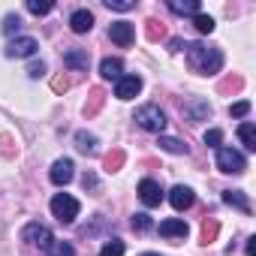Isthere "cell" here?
Returning <instances> with one entry per match:
<instances>
[{"instance_id": "6da1fadb", "label": "cell", "mask_w": 256, "mask_h": 256, "mask_svg": "<svg viewBox=\"0 0 256 256\" xmlns=\"http://www.w3.org/2000/svg\"><path fill=\"white\" fill-rule=\"evenodd\" d=\"M187 48V64L193 72L199 76H217L220 66H223V54L220 48H211L205 42H193V46H184Z\"/></svg>"}, {"instance_id": "7a4b0ae2", "label": "cell", "mask_w": 256, "mask_h": 256, "mask_svg": "<svg viewBox=\"0 0 256 256\" xmlns=\"http://www.w3.org/2000/svg\"><path fill=\"white\" fill-rule=\"evenodd\" d=\"M136 124L148 133H163L166 130V114H163L160 106H142L136 112Z\"/></svg>"}, {"instance_id": "3957f363", "label": "cell", "mask_w": 256, "mask_h": 256, "mask_svg": "<svg viewBox=\"0 0 256 256\" xmlns=\"http://www.w3.org/2000/svg\"><path fill=\"white\" fill-rule=\"evenodd\" d=\"M52 214L60 220V223H72L78 217V199L70 196V193H58L52 199Z\"/></svg>"}, {"instance_id": "277c9868", "label": "cell", "mask_w": 256, "mask_h": 256, "mask_svg": "<svg viewBox=\"0 0 256 256\" xmlns=\"http://www.w3.org/2000/svg\"><path fill=\"white\" fill-rule=\"evenodd\" d=\"M217 169L226 172V175H241V172L247 169V160H244L238 151L220 145V148H217Z\"/></svg>"}, {"instance_id": "5b68a950", "label": "cell", "mask_w": 256, "mask_h": 256, "mask_svg": "<svg viewBox=\"0 0 256 256\" xmlns=\"http://www.w3.org/2000/svg\"><path fill=\"white\" fill-rule=\"evenodd\" d=\"M22 241H28L30 247H40V250H48V244L54 241L52 238V229L46 223H28L22 229Z\"/></svg>"}, {"instance_id": "8992f818", "label": "cell", "mask_w": 256, "mask_h": 256, "mask_svg": "<svg viewBox=\"0 0 256 256\" xmlns=\"http://www.w3.org/2000/svg\"><path fill=\"white\" fill-rule=\"evenodd\" d=\"M40 48V42L34 36H16L10 46H6V58H34Z\"/></svg>"}, {"instance_id": "52a82bcc", "label": "cell", "mask_w": 256, "mask_h": 256, "mask_svg": "<svg viewBox=\"0 0 256 256\" xmlns=\"http://www.w3.org/2000/svg\"><path fill=\"white\" fill-rule=\"evenodd\" d=\"M108 36H112V42H118L120 48H126V46H133V40H136V28L130 22H114L108 28Z\"/></svg>"}, {"instance_id": "ba28073f", "label": "cell", "mask_w": 256, "mask_h": 256, "mask_svg": "<svg viewBox=\"0 0 256 256\" xmlns=\"http://www.w3.org/2000/svg\"><path fill=\"white\" fill-rule=\"evenodd\" d=\"M139 199H142V205L157 208V205L163 202V190H160V184H157V181H151V178L139 181Z\"/></svg>"}, {"instance_id": "9c48e42d", "label": "cell", "mask_w": 256, "mask_h": 256, "mask_svg": "<svg viewBox=\"0 0 256 256\" xmlns=\"http://www.w3.org/2000/svg\"><path fill=\"white\" fill-rule=\"evenodd\" d=\"M139 90H142V78L139 76H120L118 84H114V96L118 100H133Z\"/></svg>"}, {"instance_id": "30bf717a", "label": "cell", "mask_w": 256, "mask_h": 256, "mask_svg": "<svg viewBox=\"0 0 256 256\" xmlns=\"http://www.w3.org/2000/svg\"><path fill=\"white\" fill-rule=\"evenodd\" d=\"M72 169H76V166H72V160H66V157H64V160H58V163L52 166V172H48L52 184H58V187L70 184V181H72V175H76Z\"/></svg>"}, {"instance_id": "8fae6325", "label": "cell", "mask_w": 256, "mask_h": 256, "mask_svg": "<svg viewBox=\"0 0 256 256\" xmlns=\"http://www.w3.org/2000/svg\"><path fill=\"white\" fill-rule=\"evenodd\" d=\"M193 190L190 187H184V184H175L172 190H169V202H172V208L175 211H187L190 205H193Z\"/></svg>"}, {"instance_id": "7c38bea8", "label": "cell", "mask_w": 256, "mask_h": 256, "mask_svg": "<svg viewBox=\"0 0 256 256\" xmlns=\"http://www.w3.org/2000/svg\"><path fill=\"white\" fill-rule=\"evenodd\" d=\"M187 232H190V226L184 223V220H178V217H169V220H163L160 223V235L163 238H187Z\"/></svg>"}, {"instance_id": "4fadbf2b", "label": "cell", "mask_w": 256, "mask_h": 256, "mask_svg": "<svg viewBox=\"0 0 256 256\" xmlns=\"http://www.w3.org/2000/svg\"><path fill=\"white\" fill-rule=\"evenodd\" d=\"M70 28H72V34H88V30L94 28V16H90L88 10H76V12L70 16Z\"/></svg>"}, {"instance_id": "5bb4252c", "label": "cell", "mask_w": 256, "mask_h": 256, "mask_svg": "<svg viewBox=\"0 0 256 256\" xmlns=\"http://www.w3.org/2000/svg\"><path fill=\"white\" fill-rule=\"evenodd\" d=\"M100 76H102L106 82H118V78L124 76V64H120L118 58H106V60L100 64Z\"/></svg>"}, {"instance_id": "9a60e30c", "label": "cell", "mask_w": 256, "mask_h": 256, "mask_svg": "<svg viewBox=\"0 0 256 256\" xmlns=\"http://www.w3.org/2000/svg\"><path fill=\"white\" fill-rule=\"evenodd\" d=\"M184 114H187L190 120H205V118L211 114V106H208L205 100H193V102L184 106Z\"/></svg>"}, {"instance_id": "2e32d148", "label": "cell", "mask_w": 256, "mask_h": 256, "mask_svg": "<svg viewBox=\"0 0 256 256\" xmlns=\"http://www.w3.org/2000/svg\"><path fill=\"white\" fill-rule=\"evenodd\" d=\"M64 64H66L70 70H88V52H82V48H70V52L64 54Z\"/></svg>"}, {"instance_id": "e0dca14e", "label": "cell", "mask_w": 256, "mask_h": 256, "mask_svg": "<svg viewBox=\"0 0 256 256\" xmlns=\"http://www.w3.org/2000/svg\"><path fill=\"white\" fill-rule=\"evenodd\" d=\"M223 202L232 205V208H238V211H244V214H250V202H247V196L241 190H226L223 193Z\"/></svg>"}, {"instance_id": "ac0fdd59", "label": "cell", "mask_w": 256, "mask_h": 256, "mask_svg": "<svg viewBox=\"0 0 256 256\" xmlns=\"http://www.w3.org/2000/svg\"><path fill=\"white\" fill-rule=\"evenodd\" d=\"M169 10L175 16H199V4H196V0H169Z\"/></svg>"}, {"instance_id": "d6986e66", "label": "cell", "mask_w": 256, "mask_h": 256, "mask_svg": "<svg viewBox=\"0 0 256 256\" xmlns=\"http://www.w3.org/2000/svg\"><path fill=\"white\" fill-rule=\"evenodd\" d=\"M238 136H241V142H244L247 151H256V126H253V124L244 120V124L238 126Z\"/></svg>"}, {"instance_id": "ffe728a7", "label": "cell", "mask_w": 256, "mask_h": 256, "mask_svg": "<svg viewBox=\"0 0 256 256\" xmlns=\"http://www.w3.org/2000/svg\"><path fill=\"white\" fill-rule=\"evenodd\" d=\"M76 148H78L82 154H94V151H96V136H94V133H84V130L76 133Z\"/></svg>"}, {"instance_id": "44dd1931", "label": "cell", "mask_w": 256, "mask_h": 256, "mask_svg": "<svg viewBox=\"0 0 256 256\" xmlns=\"http://www.w3.org/2000/svg\"><path fill=\"white\" fill-rule=\"evenodd\" d=\"M157 145H160L163 151H169V154H187V145H184L181 139H172V136H160Z\"/></svg>"}, {"instance_id": "7402d4cb", "label": "cell", "mask_w": 256, "mask_h": 256, "mask_svg": "<svg viewBox=\"0 0 256 256\" xmlns=\"http://www.w3.org/2000/svg\"><path fill=\"white\" fill-rule=\"evenodd\" d=\"M52 10H54L52 0H28V12H34V16H48Z\"/></svg>"}, {"instance_id": "603a6c76", "label": "cell", "mask_w": 256, "mask_h": 256, "mask_svg": "<svg viewBox=\"0 0 256 256\" xmlns=\"http://www.w3.org/2000/svg\"><path fill=\"white\" fill-rule=\"evenodd\" d=\"M48 256H76V250H72L70 241H52L48 244Z\"/></svg>"}, {"instance_id": "cb8c5ba5", "label": "cell", "mask_w": 256, "mask_h": 256, "mask_svg": "<svg viewBox=\"0 0 256 256\" xmlns=\"http://www.w3.org/2000/svg\"><path fill=\"white\" fill-rule=\"evenodd\" d=\"M193 24H196V30H199V34H214V18H211V16H205V12L193 16Z\"/></svg>"}, {"instance_id": "d4e9b609", "label": "cell", "mask_w": 256, "mask_h": 256, "mask_svg": "<svg viewBox=\"0 0 256 256\" xmlns=\"http://www.w3.org/2000/svg\"><path fill=\"white\" fill-rule=\"evenodd\" d=\"M100 256H124V241H120V238L106 241V244H102V250H100Z\"/></svg>"}, {"instance_id": "484cf974", "label": "cell", "mask_w": 256, "mask_h": 256, "mask_svg": "<svg viewBox=\"0 0 256 256\" xmlns=\"http://www.w3.org/2000/svg\"><path fill=\"white\" fill-rule=\"evenodd\" d=\"M120 163H124V151L120 148H114L112 154H106V172H118Z\"/></svg>"}, {"instance_id": "4316f807", "label": "cell", "mask_w": 256, "mask_h": 256, "mask_svg": "<svg viewBox=\"0 0 256 256\" xmlns=\"http://www.w3.org/2000/svg\"><path fill=\"white\" fill-rule=\"evenodd\" d=\"M133 229L136 232H148L151 229V217L148 214H133Z\"/></svg>"}, {"instance_id": "83f0119b", "label": "cell", "mask_w": 256, "mask_h": 256, "mask_svg": "<svg viewBox=\"0 0 256 256\" xmlns=\"http://www.w3.org/2000/svg\"><path fill=\"white\" fill-rule=\"evenodd\" d=\"M214 235H217V220H205L202 223V241L208 244V241H214Z\"/></svg>"}, {"instance_id": "f1b7e54d", "label": "cell", "mask_w": 256, "mask_h": 256, "mask_svg": "<svg viewBox=\"0 0 256 256\" xmlns=\"http://www.w3.org/2000/svg\"><path fill=\"white\" fill-rule=\"evenodd\" d=\"M106 6L108 10H118V12H126V10H133L136 4H133V0H106Z\"/></svg>"}, {"instance_id": "f546056e", "label": "cell", "mask_w": 256, "mask_h": 256, "mask_svg": "<svg viewBox=\"0 0 256 256\" xmlns=\"http://www.w3.org/2000/svg\"><path fill=\"white\" fill-rule=\"evenodd\" d=\"M247 112H250V102H247V100H238V102H232V108H229L232 118H244Z\"/></svg>"}, {"instance_id": "4dcf8cb0", "label": "cell", "mask_w": 256, "mask_h": 256, "mask_svg": "<svg viewBox=\"0 0 256 256\" xmlns=\"http://www.w3.org/2000/svg\"><path fill=\"white\" fill-rule=\"evenodd\" d=\"M22 28V18L18 16H6L4 18V34H12V30H18Z\"/></svg>"}, {"instance_id": "1f68e13d", "label": "cell", "mask_w": 256, "mask_h": 256, "mask_svg": "<svg viewBox=\"0 0 256 256\" xmlns=\"http://www.w3.org/2000/svg\"><path fill=\"white\" fill-rule=\"evenodd\" d=\"M220 142H223V133H220V130H208V133H205V145L220 148Z\"/></svg>"}, {"instance_id": "d6a6232c", "label": "cell", "mask_w": 256, "mask_h": 256, "mask_svg": "<svg viewBox=\"0 0 256 256\" xmlns=\"http://www.w3.org/2000/svg\"><path fill=\"white\" fill-rule=\"evenodd\" d=\"M28 76H30V78H40V76H46V64H42V60H34V64L28 66Z\"/></svg>"}, {"instance_id": "836d02e7", "label": "cell", "mask_w": 256, "mask_h": 256, "mask_svg": "<svg viewBox=\"0 0 256 256\" xmlns=\"http://www.w3.org/2000/svg\"><path fill=\"white\" fill-rule=\"evenodd\" d=\"M148 36H151V40H157V36H163V24L157 28V22H148Z\"/></svg>"}, {"instance_id": "e575fe53", "label": "cell", "mask_w": 256, "mask_h": 256, "mask_svg": "<svg viewBox=\"0 0 256 256\" xmlns=\"http://www.w3.org/2000/svg\"><path fill=\"white\" fill-rule=\"evenodd\" d=\"M244 250H247V256H256V238H247Z\"/></svg>"}, {"instance_id": "d590c367", "label": "cell", "mask_w": 256, "mask_h": 256, "mask_svg": "<svg viewBox=\"0 0 256 256\" xmlns=\"http://www.w3.org/2000/svg\"><path fill=\"white\" fill-rule=\"evenodd\" d=\"M52 84H54V90H66V88H70V82H66V78H54Z\"/></svg>"}, {"instance_id": "8d00e7d4", "label": "cell", "mask_w": 256, "mask_h": 256, "mask_svg": "<svg viewBox=\"0 0 256 256\" xmlns=\"http://www.w3.org/2000/svg\"><path fill=\"white\" fill-rule=\"evenodd\" d=\"M142 256H160V253H142Z\"/></svg>"}]
</instances>
